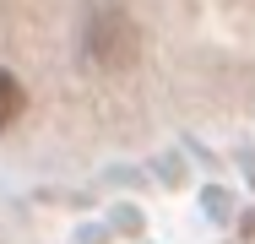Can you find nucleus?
<instances>
[{"label": "nucleus", "instance_id": "nucleus-3", "mask_svg": "<svg viewBox=\"0 0 255 244\" xmlns=\"http://www.w3.org/2000/svg\"><path fill=\"white\" fill-rule=\"evenodd\" d=\"M245 228H250V234H255V217H245Z\"/></svg>", "mask_w": 255, "mask_h": 244}, {"label": "nucleus", "instance_id": "nucleus-1", "mask_svg": "<svg viewBox=\"0 0 255 244\" xmlns=\"http://www.w3.org/2000/svg\"><path fill=\"white\" fill-rule=\"evenodd\" d=\"M87 60L103 71H120V65L136 60V22L114 0L93 5V16H87Z\"/></svg>", "mask_w": 255, "mask_h": 244}, {"label": "nucleus", "instance_id": "nucleus-2", "mask_svg": "<svg viewBox=\"0 0 255 244\" xmlns=\"http://www.w3.org/2000/svg\"><path fill=\"white\" fill-rule=\"evenodd\" d=\"M22 109H27L22 82H16L11 71H0V130H5V125H16V120H22Z\"/></svg>", "mask_w": 255, "mask_h": 244}]
</instances>
